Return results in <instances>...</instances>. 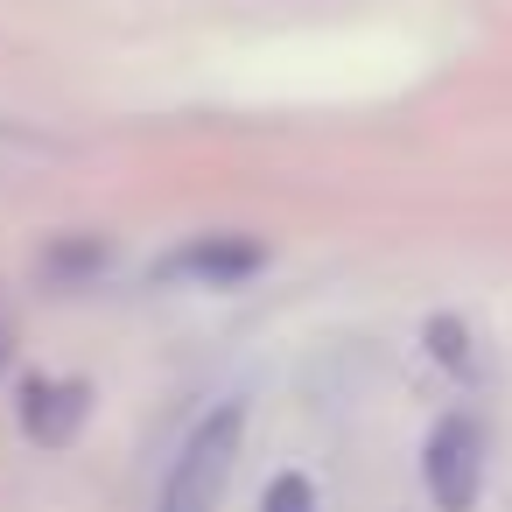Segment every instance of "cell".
I'll return each instance as SVG.
<instances>
[{
	"label": "cell",
	"instance_id": "1",
	"mask_svg": "<svg viewBox=\"0 0 512 512\" xmlns=\"http://www.w3.org/2000/svg\"><path fill=\"white\" fill-rule=\"evenodd\" d=\"M239 442H246V407H239V400L211 407V414L190 428V442L176 449L155 512H218V505H225V484H232V470H239Z\"/></svg>",
	"mask_w": 512,
	"mask_h": 512
},
{
	"label": "cell",
	"instance_id": "2",
	"mask_svg": "<svg viewBox=\"0 0 512 512\" xmlns=\"http://www.w3.org/2000/svg\"><path fill=\"white\" fill-rule=\"evenodd\" d=\"M267 267V246L239 239V232H197L183 239L176 253H162V281H183V288H239Z\"/></svg>",
	"mask_w": 512,
	"mask_h": 512
},
{
	"label": "cell",
	"instance_id": "3",
	"mask_svg": "<svg viewBox=\"0 0 512 512\" xmlns=\"http://www.w3.org/2000/svg\"><path fill=\"white\" fill-rule=\"evenodd\" d=\"M477 449H484V442H477V421H463V414L435 421V435H428V449H421V477H428V498H435L442 512H470V505H477V470H484Z\"/></svg>",
	"mask_w": 512,
	"mask_h": 512
},
{
	"label": "cell",
	"instance_id": "4",
	"mask_svg": "<svg viewBox=\"0 0 512 512\" xmlns=\"http://www.w3.org/2000/svg\"><path fill=\"white\" fill-rule=\"evenodd\" d=\"M78 421H85V386H78V379H36V386L22 393V428H29V442L64 449V442L78 435Z\"/></svg>",
	"mask_w": 512,
	"mask_h": 512
},
{
	"label": "cell",
	"instance_id": "5",
	"mask_svg": "<svg viewBox=\"0 0 512 512\" xmlns=\"http://www.w3.org/2000/svg\"><path fill=\"white\" fill-rule=\"evenodd\" d=\"M260 512H316V484H309L302 470H281V477L267 484V498H260Z\"/></svg>",
	"mask_w": 512,
	"mask_h": 512
},
{
	"label": "cell",
	"instance_id": "6",
	"mask_svg": "<svg viewBox=\"0 0 512 512\" xmlns=\"http://www.w3.org/2000/svg\"><path fill=\"white\" fill-rule=\"evenodd\" d=\"M0 365H8V316H0Z\"/></svg>",
	"mask_w": 512,
	"mask_h": 512
}]
</instances>
